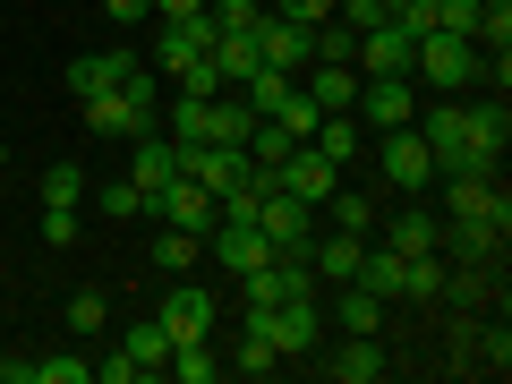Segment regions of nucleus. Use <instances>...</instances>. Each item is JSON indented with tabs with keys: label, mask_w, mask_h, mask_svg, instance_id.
Wrapping results in <instances>:
<instances>
[{
	"label": "nucleus",
	"mask_w": 512,
	"mask_h": 384,
	"mask_svg": "<svg viewBox=\"0 0 512 384\" xmlns=\"http://www.w3.org/2000/svg\"><path fill=\"white\" fill-rule=\"evenodd\" d=\"M333 325L342 333H384V299L359 291V282H333Z\"/></svg>",
	"instance_id": "24"
},
{
	"label": "nucleus",
	"mask_w": 512,
	"mask_h": 384,
	"mask_svg": "<svg viewBox=\"0 0 512 384\" xmlns=\"http://www.w3.org/2000/svg\"><path fill=\"white\" fill-rule=\"evenodd\" d=\"M214 69H222V86H248V77L265 69V52H256V35H214Z\"/></svg>",
	"instance_id": "29"
},
{
	"label": "nucleus",
	"mask_w": 512,
	"mask_h": 384,
	"mask_svg": "<svg viewBox=\"0 0 512 384\" xmlns=\"http://www.w3.org/2000/svg\"><path fill=\"white\" fill-rule=\"evenodd\" d=\"M376 163H384V180L402 188V197H427V180H436V154H427V137H419V128H384Z\"/></svg>",
	"instance_id": "7"
},
{
	"label": "nucleus",
	"mask_w": 512,
	"mask_h": 384,
	"mask_svg": "<svg viewBox=\"0 0 512 384\" xmlns=\"http://www.w3.org/2000/svg\"><path fill=\"white\" fill-rule=\"evenodd\" d=\"M77 103H86V128H94V137H120V146L154 128L146 111H128V94H120V86H103V94H77Z\"/></svg>",
	"instance_id": "17"
},
{
	"label": "nucleus",
	"mask_w": 512,
	"mask_h": 384,
	"mask_svg": "<svg viewBox=\"0 0 512 384\" xmlns=\"http://www.w3.org/2000/svg\"><path fill=\"white\" fill-rule=\"evenodd\" d=\"M146 214L154 222H171V231H214V197H205V188L197 180H163V188H154V197H146Z\"/></svg>",
	"instance_id": "9"
},
{
	"label": "nucleus",
	"mask_w": 512,
	"mask_h": 384,
	"mask_svg": "<svg viewBox=\"0 0 512 384\" xmlns=\"http://www.w3.org/2000/svg\"><path fill=\"white\" fill-rule=\"evenodd\" d=\"M444 299H461V308H478V299H495L487 265H461V274H444Z\"/></svg>",
	"instance_id": "38"
},
{
	"label": "nucleus",
	"mask_w": 512,
	"mask_h": 384,
	"mask_svg": "<svg viewBox=\"0 0 512 384\" xmlns=\"http://www.w3.org/2000/svg\"><path fill=\"white\" fill-rule=\"evenodd\" d=\"M384 367H393V359H384L376 333H342V359H325V376H333V384H376Z\"/></svg>",
	"instance_id": "20"
},
{
	"label": "nucleus",
	"mask_w": 512,
	"mask_h": 384,
	"mask_svg": "<svg viewBox=\"0 0 512 384\" xmlns=\"http://www.w3.org/2000/svg\"><path fill=\"white\" fill-rule=\"evenodd\" d=\"M359 248H367V231H316V239H308V274H316V291H333V282L359 274Z\"/></svg>",
	"instance_id": "13"
},
{
	"label": "nucleus",
	"mask_w": 512,
	"mask_h": 384,
	"mask_svg": "<svg viewBox=\"0 0 512 384\" xmlns=\"http://www.w3.org/2000/svg\"><path fill=\"white\" fill-rule=\"evenodd\" d=\"M171 376H180V384H214L222 376V350H214V333H197V342H171Z\"/></svg>",
	"instance_id": "26"
},
{
	"label": "nucleus",
	"mask_w": 512,
	"mask_h": 384,
	"mask_svg": "<svg viewBox=\"0 0 512 384\" xmlns=\"http://www.w3.org/2000/svg\"><path fill=\"white\" fill-rule=\"evenodd\" d=\"M265 9H282V18H299V26H325L333 18V0H265Z\"/></svg>",
	"instance_id": "42"
},
{
	"label": "nucleus",
	"mask_w": 512,
	"mask_h": 384,
	"mask_svg": "<svg viewBox=\"0 0 512 384\" xmlns=\"http://www.w3.org/2000/svg\"><path fill=\"white\" fill-rule=\"evenodd\" d=\"M256 325L274 333V350H282V359H308V350L325 342V308H316V291H299V299H274V308L256 316Z\"/></svg>",
	"instance_id": "3"
},
{
	"label": "nucleus",
	"mask_w": 512,
	"mask_h": 384,
	"mask_svg": "<svg viewBox=\"0 0 512 384\" xmlns=\"http://www.w3.org/2000/svg\"><path fill=\"white\" fill-rule=\"evenodd\" d=\"M256 231L274 239V256H308V239L325 231V222H316V205H299L291 188H274V197L256 205Z\"/></svg>",
	"instance_id": "4"
},
{
	"label": "nucleus",
	"mask_w": 512,
	"mask_h": 384,
	"mask_svg": "<svg viewBox=\"0 0 512 384\" xmlns=\"http://www.w3.org/2000/svg\"><path fill=\"white\" fill-rule=\"evenodd\" d=\"M350 282L376 291V299H402V256H393V248H359V274H350Z\"/></svg>",
	"instance_id": "30"
},
{
	"label": "nucleus",
	"mask_w": 512,
	"mask_h": 384,
	"mask_svg": "<svg viewBox=\"0 0 512 384\" xmlns=\"http://www.w3.org/2000/svg\"><path fill=\"white\" fill-rule=\"evenodd\" d=\"M487 77V52L470 35H410V86H478Z\"/></svg>",
	"instance_id": "1"
},
{
	"label": "nucleus",
	"mask_w": 512,
	"mask_h": 384,
	"mask_svg": "<svg viewBox=\"0 0 512 384\" xmlns=\"http://www.w3.org/2000/svg\"><path fill=\"white\" fill-rule=\"evenodd\" d=\"M256 52H265V69H308L316 60V26H299V18H282V9H265V26H256Z\"/></svg>",
	"instance_id": "8"
},
{
	"label": "nucleus",
	"mask_w": 512,
	"mask_h": 384,
	"mask_svg": "<svg viewBox=\"0 0 512 384\" xmlns=\"http://www.w3.org/2000/svg\"><path fill=\"white\" fill-rule=\"evenodd\" d=\"M222 299L214 291H154V325L171 333V342H197V333H214Z\"/></svg>",
	"instance_id": "10"
},
{
	"label": "nucleus",
	"mask_w": 512,
	"mask_h": 384,
	"mask_svg": "<svg viewBox=\"0 0 512 384\" xmlns=\"http://www.w3.org/2000/svg\"><path fill=\"white\" fill-rule=\"evenodd\" d=\"M205 18H214L222 35H256V26H265V0H205Z\"/></svg>",
	"instance_id": "34"
},
{
	"label": "nucleus",
	"mask_w": 512,
	"mask_h": 384,
	"mask_svg": "<svg viewBox=\"0 0 512 384\" xmlns=\"http://www.w3.org/2000/svg\"><path fill=\"white\" fill-rule=\"evenodd\" d=\"M231 367H239V376H274V367H282V350H274V333L256 325V316H248V333H239V350H231Z\"/></svg>",
	"instance_id": "31"
},
{
	"label": "nucleus",
	"mask_w": 512,
	"mask_h": 384,
	"mask_svg": "<svg viewBox=\"0 0 512 384\" xmlns=\"http://www.w3.org/2000/svg\"><path fill=\"white\" fill-rule=\"evenodd\" d=\"M444 180V222H512V197L495 171H436Z\"/></svg>",
	"instance_id": "2"
},
{
	"label": "nucleus",
	"mask_w": 512,
	"mask_h": 384,
	"mask_svg": "<svg viewBox=\"0 0 512 384\" xmlns=\"http://www.w3.org/2000/svg\"><path fill=\"white\" fill-rule=\"evenodd\" d=\"M214 35H222V26L205 18V9H197V18H163V26H154V77H180L188 60H205Z\"/></svg>",
	"instance_id": "6"
},
{
	"label": "nucleus",
	"mask_w": 512,
	"mask_h": 384,
	"mask_svg": "<svg viewBox=\"0 0 512 384\" xmlns=\"http://www.w3.org/2000/svg\"><path fill=\"white\" fill-rule=\"evenodd\" d=\"M205 239H214V265H222V274H256V265H265V256H274V239H265V231H256V222H214V231H205Z\"/></svg>",
	"instance_id": "12"
},
{
	"label": "nucleus",
	"mask_w": 512,
	"mask_h": 384,
	"mask_svg": "<svg viewBox=\"0 0 512 384\" xmlns=\"http://www.w3.org/2000/svg\"><path fill=\"white\" fill-rule=\"evenodd\" d=\"M111 325V308H103V291H69V333L77 342H94V333Z\"/></svg>",
	"instance_id": "36"
},
{
	"label": "nucleus",
	"mask_w": 512,
	"mask_h": 384,
	"mask_svg": "<svg viewBox=\"0 0 512 384\" xmlns=\"http://www.w3.org/2000/svg\"><path fill=\"white\" fill-rule=\"evenodd\" d=\"M316 60H350V69H359V26L325 18V26H316Z\"/></svg>",
	"instance_id": "35"
},
{
	"label": "nucleus",
	"mask_w": 512,
	"mask_h": 384,
	"mask_svg": "<svg viewBox=\"0 0 512 384\" xmlns=\"http://www.w3.org/2000/svg\"><path fill=\"white\" fill-rule=\"evenodd\" d=\"M103 18H120V26H137V18H154V0H103Z\"/></svg>",
	"instance_id": "44"
},
{
	"label": "nucleus",
	"mask_w": 512,
	"mask_h": 384,
	"mask_svg": "<svg viewBox=\"0 0 512 384\" xmlns=\"http://www.w3.org/2000/svg\"><path fill=\"white\" fill-rule=\"evenodd\" d=\"M120 350H128V367H137V376H163V359H171V333L146 316V325H128V333H120Z\"/></svg>",
	"instance_id": "28"
},
{
	"label": "nucleus",
	"mask_w": 512,
	"mask_h": 384,
	"mask_svg": "<svg viewBox=\"0 0 512 384\" xmlns=\"http://www.w3.org/2000/svg\"><path fill=\"white\" fill-rule=\"evenodd\" d=\"M299 94H308L316 111H350L359 103V69H350V60H308V69H299Z\"/></svg>",
	"instance_id": "15"
},
{
	"label": "nucleus",
	"mask_w": 512,
	"mask_h": 384,
	"mask_svg": "<svg viewBox=\"0 0 512 384\" xmlns=\"http://www.w3.org/2000/svg\"><path fill=\"white\" fill-rule=\"evenodd\" d=\"M188 265H197V231H154V274H188Z\"/></svg>",
	"instance_id": "33"
},
{
	"label": "nucleus",
	"mask_w": 512,
	"mask_h": 384,
	"mask_svg": "<svg viewBox=\"0 0 512 384\" xmlns=\"http://www.w3.org/2000/svg\"><path fill=\"white\" fill-rule=\"evenodd\" d=\"M504 231H512V222H444L436 248H453L461 265H495V256H504Z\"/></svg>",
	"instance_id": "19"
},
{
	"label": "nucleus",
	"mask_w": 512,
	"mask_h": 384,
	"mask_svg": "<svg viewBox=\"0 0 512 384\" xmlns=\"http://www.w3.org/2000/svg\"><path fill=\"white\" fill-rule=\"evenodd\" d=\"M205 0H154V18H197Z\"/></svg>",
	"instance_id": "45"
},
{
	"label": "nucleus",
	"mask_w": 512,
	"mask_h": 384,
	"mask_svg": "<svg viewBox=\"0 0 512 384\" xmlns=\"http://www.w3.org/2000/svg\"><path fill=\"white\" fill-rule=\"evenodd\" d=\"M384 9H402V0H384Z\"/></svg>",
	"instance_id": "46"
},
{
	"label": "nucleus",
	"mask_w": 512,
	"mask_h": 384,
	"mask_svg": "<svg viewBox=\"0 0 512 384\" xmlns=\"http://www.w3.org/2000/svg\"><path fill=\"white\" fill-rule=\"evenodd\" d=\"M0 163H9V146H0Z\"/></svg>",
	"instance_id": "47"
},
{
	"label": "nucleus",
	"mask_w": 512,
	"mask_h": 384,
	"mask_svg": "<svg viewBox=\"0 0 512 384\" xmlns=\"http://www.w3.org/2000/svg\"><path fill=\"white\" fill-rule=\"evenodd\" d=\"M77 205H43V248H77Z\"/></svg>",
	"instance_id": "41"
},
{
	"label": "nucleus",
	"mask_w": 512,
	"mask_h": 384,
	"mask_svg": "<svg viewBox=\"0 0 512 384\" xmlns=\"http://www.w3.org/2000/svg\"><path fill=\"white\" fill-rule=\"evenodd\" d=\"M128 69H137V52H77L69 60V86L77 94H103V86H120Z\"/></svg>",
	"instance_id": "25"
},
{
	"label": "nucleus",
	"mask_w": 512,
	"mask_h": 384,
	"mask_svg": "<svg viewBox=\"0 0 512 384\" xmlns=\"http://www.w3.org/2000/svg\"><path fill=\"white\" fill-rule=\"evenodd\" d=\"M427 137V154H436V171H461V103H436L427 120H410Z\"/></svg>",
	"instance_id": "23"
},
{
	"label": "nucleus",
	"mask_w": 512,
	"mask_h": 384,
	"mask_svg": "<svg viewBox=\"0 0 512 384\" xmlns=\"http://www.w3.org/2000/svg\"><path fill=\"white\" fill-rule=\"evenodd\" d=\"M239 171H248V154H239V146H180V180H197L205 197L239 188Z\"/></svg>",
	"instance_id": "14"
},
{
	"label": "nucleus",
	"mask_w": 512,
	"mask_h": 384,
	"mask_svg": "<svg viewBox=\"0 0 512 384\" xmlns=\"http://www.w3.org/2000/svg\"><path fill=\"white\" fill-rule=\"evenodd\" d=\"M94 205H103L111 222H137V214H146V188H137V180H111V188H103Z\"/></svg>",
	"instance_id": "37"
},
{
	"label": "nucleus",
	"mask_w": 512,
	"mask_h": 384,
	"mask_svg": "<svg viewBox=\"0 0 512 384\" xmlns=\"http://www.w3.org/2000/svg\"><path fill=\"white\" fill-rule=\"evenodd\" d=\"M436 231H444V214H427V197H419L410 214L384 222V248H393V256H427V248H436Z\"/></svg>",
	"instance_id": "22"
},
{
	"label": "nucleus",
	"mask_w": 512,
	"mask_h": 384,
	"mask_svg": "<svg viewBox=\"0 0 512 384\" xmlns=\"http://www.w3.org/2000/svg\"><path fill=\"white\" fill-rule=\"evenodd\" d=\"M274 180L291 188L299 205H325L333 188H342V171H333V163H325V154H316V146H291V154H282V163H274Z\"/></svg>",
	"instance_id": "11"
},
{
	"label": "nucleus",
	"mask_w": 512,
	"mask_h": 384,
	"mask_svg": "<svg viewBox=\"0 0 512 384\" xmlns=\"http://www.w3.org/2000/svg\"><path fill=\"white\" fill-rule=\"evenodd\" d=\"M350 111H359V128H376V137L384 128H410L419 120V86H410V77H359V103Z\"/></svg>",
	"instance_id": "5"
},
{
	"label": "nucleus",
	"mask_w": 512,
	"mask_h": 384,
	"mask_svg": "<svg viewBox=\"0 0 512 384\" xmlns=\"http://www.w3.org/2000/svg\"><path fill=\"white\" fill-rule=\"evenodd\" d=\"M94 384H137V367H128V350H111V359H94Z\"/></svg>",
	"instance_id": "43"
},
{
	"label": "nucleus",
	"mask_w": 512,
	"mask_h": 384,
	"mask_svg": "<svg viewBox=\"0 0 512 384\" xmlns=\"http://www.w3.org/2000/svg\"><path fill=\"white\" fill-rule=\"evenodd\" d=\"M86 376H94L86 350H69V359H35V384H86Z\"/></svg>",
	"instance_id": "40"
},
{
	"label": "nucleus",
	"mask_w": 512,
	"mask_h": 384,
	"mask_svg": "<svg viewBox=\"0 0 512 384\" xmlns=\"http://www.w3.org/2000/svg\"><path fill=\"white\" fill-rule=\"evenodd\" d=\"M316 222H325V231H376V205H367V188H333V197L316 205Z\"/></svg>",
	"instance_id": "27"
},
{
	"label": "nucleus",
	"mask_w": 512,
	"mask_h": 384,
	"mask_svg": "<svg viewBox=\"0 0 512 384\" xmlns=\"http://www.w3.org/2000/svg\"><path fill=\"white\" fill-rule=\"evenodd\" d=\"M35 197H43V205H86V163H52V171L35 180Z\"/></svg>",
	"instance_id": "32"
},
{
	"label": "nucleus",
	"mask_w": 512,
	"mask_h": 384,
	"mask_svg": "<svg viewBox=\"0 0 512 384\" xmlns=\"http://www.w3.org/2000/svg\"><path fill=\"white\" fill-rule=\"evenodd\" d=\"M308 146L325 154L333 171H350V163H359V111H325V120L308 128Z\"/></svg>",
	"instance_id": "21"
},
{
	"label": "nucleus",
	"mask_w": 512,
	"mask_h": 384,
	"mask_svg": "<svg viewBox=\"0 0 512 384\" xmlns=\"http://www.w3.org/2000/svg\"><path fill=\"white\" fill-rule=\"evenodd\" d=\"M128 180L146 188V197H154L163 180H180V146H171L163 128H146V137H128Z\"/></svg>",
	"instance_id": "16"
},
{
	"label": "nucleus",
	"mask_w": 512,
	"mask_h": 384,
	"mask_svg": "<svg viewBox=\"0 0 512 384\" xmlns=\"http://www.w3.org/2000/svg\"><path fill=\"white\" fill-rule=\"evenodd\" d=\"M171 94H231V86H222V69H214V52H205V60H188V69L171 77Z\"/></svg>",
	"instance_id": "39"
},
{
	"label": "nucleus",
	"mask_w": 512,
	"mask_h": 384,
	"mask_svg": "<svg viewBox=\"0 0 512 384\" xmlns=\"http://www.w3.org/2000/svg\"><path fill=\"white\" fill-rule=\"evenodd\" d=\"M359 69L367 77H410V35L393 18L384 26H359Z\"/></svg>",
	"instance_id": "18"
}]
</instances>
